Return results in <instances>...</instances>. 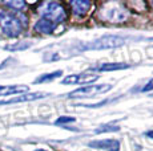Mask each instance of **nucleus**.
Returning <instances> with one entry per match:
<instances>
[{
    "label": "nucleus",
    "mask_w": 153,
    "mask_h": 151,
    "mask_svg": "<svg viewBox=\"0 0 153 151\" xmlns=\"http://www.w3.org/2000/svg\"><path fill=\"white\" fill-rule=\"evenodd\" d=\"M27 25V17L22 13L1 11L0 12V32L7 37H17Z\"/></svg>",
    "instance_id": "1"
},
{
    "label": "nucleus",
    "mask_w": 153,
    "mask_h": 151,
    "mask_svg": "<svg viewBox=\"0 0 153 151\" xmlns=\"http://www.w3.org/2000/svg\"><path fill=\"white\" fill-rule=\"evenodd\" d=\"M39 13L42 19L53 23L55 25L63 23L67 19V12L60 3L56 1H44L39 5Z\"/></svg>",
    "instance_id": "2"
},
{
    "label": "nucleus",
    "mask_w": 153,
    "mask_h": 151,
    "mask_svg": "<svg viewBox=\"0 0 153 151\" xmlns=\"http://www.w3.org/2000/svg\"><path fill=\"white\" fill-rule=\"evenodd\" d=\"M100 16H101V19L107 20L109 23H123L129 17V12L120 3L109 1V3H104L101 5Z\"/></svg>",
    "instance_id": "3"
},
{
    "label": "nucleus",
    "mask_w": 153,
    "mask_h": 151,
    "mask_svg": "<svg viewBox=\"0 0 153 151\" xmlns=\"http://www.w3.org/2000/svg\"><path fill=\"white\" fill-rule=\"evenodd\" d=\"M112 89V85L109 84H102V85H85L80 89H76L72 93H69L68 97L71 98H89L95 97L99 94H104V93L109 92Z\"/></svg>",
    "instance_id": "4"
},
{
    "label": "nucleus",
    "mask_w": 153,
    "mask_h": 151,
    "mask_svg": "<svg viewBox=\"0 0 153 151\" xmlns=\"http://www.w3.org/2000/svg\"><path fill=\"white\" fill-rule=\"evenodd\" d=\"M125 43V39L119 36H105L101 39H97L95 41L89 43L85 46H80L81 51H88V49H109V48H116Z\"/></svg>",
    "instance_id": "5"
},
{
    "label": "nucleus",
    "mask_w": 153,
    "mask_h": 151,
    "mask_svg": "<svg viewBox=\"0 0 153 151\" xmlns=\"http://www.w3.org/2000/svg\"><path fill=\"white\" fill-rule=\"evenodd\" d=\"M99 78L97 74H87V73H83V74H71V76H67L61 82L63 85H88V84H92L93 81H96Z\"/></svg>",
    "instance_id": "6"
},
{
    "label": "nucleus",
    "mask_w": 153,
    "mask_h": 151,
    "mask_svg": "<svg viewBox=\"0 0 153 151\" xmlns=\"http://www.w3.org/2000/svg\"><path fill=\"white\" fill-rule=\"evenodd\" d=\"M88 146L97 150H107V151H119L120 142L117 139H97L88 143Z\"/></svg>",
    "instance_id": "7"
},
{
    "label": "nucleus",
    "mask_w": 153,
    "mask_h": 151,
    "mask_svg": "<svg viewBox=\"0 0 153 151\" xmlns=\"http://www.w3.org/2000/svg\"><path fill=\"white\" fill-rule=\"evenodd\" d=\"M71 8L72 12L76 17H84L88 13L89 8L92 7L91 1H85V0H77V1H71Z\"/></svg>",
    "instance_id": "8"
},
{
    "label": "nucleus",
    "mask_w": 153,
    "mask_h": 151,
    "mask_svg": "<svg viewBox=\"0 0 153 151\" xmlns=\"http://www.w3.org/2000/svg\"><path fill=\"white\" fill-rule=\"evenodd\" d=\"M47 93H31V94H23L20 97L12 98L8 101H0V105H10V103H17V102H28V101H35V100H40V98L47 97Z\"/></svg>",
    "instance_id": "9"
},
{
    "label": "nucleus",
    "mask_w": 153,
    "mask_h": 151,
    "mask_svg": "<svg viewBox=\"0 0 153 151\" xmlns=\"http://www.w3.org/2000/svg\"><path fill=\"white\" fill-rule=\"evenodd\" d=\"M129 68L128 64H119V62H107L97 66H92V72H111V70H121V69Z\"/></svg>",
    "instance_id": "10"
},
{
    "label": "nucleus",
    "mask_w": 153,
    "mask_h": 151,
    "mask_svg": "<svg viewBox=\"0 0 153 151\" xmlns=\"http://www.w3.org/2000/svg\"><path fill=\"white\" fill-rule=\"evenodd\" d=\"M28 92V86L24 85H0V97L11 94H19V93Z\"/></svg>",
    "instance_id": "11"
},
{
    "label": "nucleus",
    "mask_w": 153,
    "mask_h": 151,
    "mask_svg": "<svg viewBox=\"0 0 153 151\" xmlns=\"http://www.w3.org/2000/svg\"><path fill=\"white\" fill-rule=\"evenodd\" d=\"M55 29H56V25L53 23L48 21V20H44V19H40L39 21L35 24V31L39 32V33H43V34L52 33Z\"/></svg>",
    "instance_id": "12"
},
{
    "label": "nucleus",
    "mask_w": 153,
    "mask_h": 151,
    "mask_svg": "<svg viewBox=\"0 0 153 151\" xmlns=\"http://www.w3.org/2000/svg\"><path fill=\"white\" fill-rule=\"evenodd\" d=\"M61 74H63V72H61V70H56V72H53V73L44 74V76H42V77L36 78V81H35V82H45V81H52V80H55V78L60 77Z\"/></svg>",
    "instance_id": "13"
},
{
    "label": "nucleus",
    "mask_w": 153,
    "mask_h": 151,
    "mask_svg": "<svg viewBox=\"0 0 153 151\" xmlns=\"http://www.w3.org/2000/svg\"><path fill=\"white\" fill-rule=\"evenodd\" d=\"M4 4L7 5V7L13 8V11H16V12H19V11H22L25 8L24 1H4Z\"/></svg>",
    "instance_id": "14"
},
{
    "label": "nucleus",
    "mask_w": 153,
    "mask_h": 151,
    "mask_svg": "<svg viewBox=\"0 0 153 151\" xmlns=\"http://www.w3.org/2000/svg\"><path fill=\"white\" fill-rule=\"evenodd\" d=\"M119 126H114V125H102V126H100L97 130H96V133H107V131H119Z\"/></svg>",
    "instance_id": "15"
},
{
    "label": "nucleus",
    "mask_w": 153,
    "mask_h": 151,
    "mask_svg": "<svg viewBox=\"0 0 153 151\" xmlns=\"http://www.w3.org/2000/svg\"><path fill=\"white\" fill-rule=\"evenodd\" d=\"M32 44L31 43H25V44H22V45H15V46H5V49L8 51H23V49H27L29 48Z\"/></svg>",
    "instance_id": "16"
},
{
    "label": "nucleus",
    "mask_w": 153,
    "mask_h": 151,
    "mask_svg": "<svg viewBox=\"0 0 153 151\" xmlns=\"http://www.w3.org/2000/svg\"><path fill=\"white\" fill-rule=\"evenodd\" d=\"M68 122H75V118L72 117H60L56 119V125H63V123H68Z\"/></svg>",
    "instance_id": "17"
},
{
    "label": "nucleus",
    "mask_w": 153,
    "mask_h": 151,
    "mask_svg": "<svg viewBox=\"0 0 153 151\" xmlns=\"http://www.w3.org/2000/svg\"><path fill=\"white\" fill-rule=\"evenodd\" d=\"M151 90H153V80H151L143 89H141V92H151Z\"/></svg>",
    "instance_id": "18"
},
{
    "label": "nucleus",
    "mask_w": 153,
    "mask_h": 151,
    "mask_svg": "<svg viewBox=\"0 0 153 151\" xmlns=\"http://www.w3.org/2000/svg\"><path fill=\"white\" fill-rule=\"evenodd\" d=\"M146 136H148V138H152V139H153V130H151V131L146 133Z\"/></svg>",
    "instance_id": "19"
},
{
    "label": "nucleus",
    "mask_w": 153,
    "mask_h": 151,
    "mask_svg": "<svg viewBox=\"0 0 153 151\" xmlns=\"http://www.w3.org/2000/svg\"><path fill=\"white\" fill-rule=\"evenodd\" d=\"M35 151H47V150H43V149H37V150H35Z\"/></svg>",
    "instance_id": "20"
}]
</instances>
